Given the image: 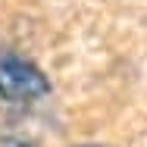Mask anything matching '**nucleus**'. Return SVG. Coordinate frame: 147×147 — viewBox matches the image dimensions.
<instances>
[{
    "label": "nucleus",
    "mask_w": 147,
    "mask_h": 147,
    "mask_svg": "<svg viewBox=\"0 0 147 147\" xmlns=\"http://www.w3.org/2000/svg\"><path fill=\"white\" fill-rule=\"evenodd\" d=\"M50 94V78L19 53L0 57V100L3 103H31Z\"/></svg>",
    "instance_id": "1"
},
{
    "label": "nucleus",
    "mask_w": 147,
    "mask_h": 147,
    "mask_svg": "<svg viewBox=\"0 0 147 147\" xmlns=\"http://www.w3.org/2000/svg\"><path fill=\"white\" fill-rule=\"evenodd\" d=\"M0 147H41V144L31 138H22V135H6V138H0Z\"/></svg>",
    "instance_id": "2"
},
{
    "label": "nucleus",
    "mask_w": 147,
    "mask_h": 147,
    "mask_svg": "<svg viewBox=\"0 0 147 147\" xmlns=\"http://www.w3.org/2000/svg\"><path fill=\"white\" fill-rule=\"evenodd\" d=\"M78 147H97V144H78Z\"/></svg>",
    "instance_id": "3"
}]
</instances>
